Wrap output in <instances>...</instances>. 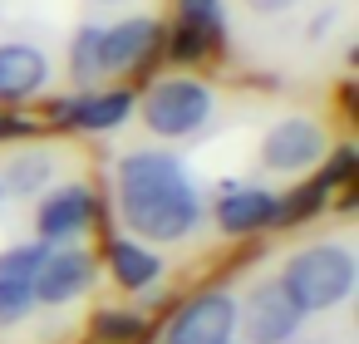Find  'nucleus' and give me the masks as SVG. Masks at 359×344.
<instances>
[{
  "instance_id": "nucleus-7",
  "label": "nucleus",
  "mask_w": 359,
  "mask_h": 344,
  "mask_svg": "<svg viewBox=\"0 0 359 344\" xmlns=\"http://www.w3.org/2000/svg\"><path fill=\"white\" fill-rule=\"evenodd\" d=\"M94 221H99V197L89 182L50 187L35 207V236L45 246H74L84 231H94Z\"/></svg>"
},
{
  "instance_id": "nucleus-16",
  "label": "nucleus",
  "mask_w": 359,
  "mask_h": 344,
  "mask_svg": "<svg viewBox=\"0 0 359 344\" xmlns=\"http://www.w3.org/2000/svg\"><path fill=\"white\" fill-rule=\"evenodd\" d=\"M109 270H114V280H118L123 290H148L153 280H163V256L148 251V246L133 241V236H118V241L109 246Z\"/></svg>"
},
{
  "instance_id": "nucleus-1",
  "label": "nucleus",
  "mask_w": 359,
  "mask_h": 344,
  "mask_svg": "<svg viewBox=\"0 0 359 344\" xmlns=\"http://www.w3.org/2000/svg\"><path fill=\"white\" fill-rule=\"evenodd\" d=\"M114 212L133 231V241L153 246L187 241L207 216L192 172L163 148H128L114 163Z\"/></svg>"
},
{
  "instance_id": "nucleus-19",
  "label": "nucleus",
  "mask_w": 359,
  "mask_h": 344,
  "mask_svg": "<svg viewBox=\"0 0 359 344\" xmlns=\"http://www.w3.org/2000/svg\"><path fill=\"white\" fill-rule=\"evenodd\" d=\"M241 11L256 15V20H276V15L295 11V0H241Z\"/></svg>"
},
{
  "instance_id": "nucleus-14",
  "label": "nucleus",
  "mask_w": 359,
  "mask_h": 344,
  "mask_svg": "<svg viewBox=\"0 0 359 344\" xmlns=\"http://www.w3.org/2000/svg\"><path fill=\"white\" fill-rule=\"evenodd\" d=\"M276 216H280V197L266 187H226L212 202V221L226 236H251L261 226H276Z\"/></svg>"
},
{
  "instance_id": "nucleus-21",
  "label": "nucleus",
  "mask_w": 359,
  "mask_h": 344,
  "mask_svg": "<svg viewBox=\"0 0 359 344\" xmlns=\"http://www.w3.org/2000/svg\"><path fill=\"white\" fill-rule=\"evenodd\" d=\"M89 6H114V11H123V6H143V0H89Z\"/></svg>"
},
{
  "instance_id": "nucleus-9",
  "label": "nucleus",
  "mask_w": 359,
  "mask_h": 344,
  "mask_svg": "<svg viewBox=\"0 0 359 344\" xmlns=\"http://www.w3.org/2000/svg\"><path fill=\"white\" fill-rule=\"evenodd\" d=\"M236 334V300L226 290H197L172 319L163 344H231Z\"/></svg>"
},
{
  "instance_id": "nucleus-18",
  "label": "nucleus",
  "mask_w": 359,
  "mask_h": 344,
  "mask_svg": "<svg viewBox=\"0 0 359 344\" xmlns=\"http://www.w3.org/2000/svg\"><path fill=\"white\" fill-rule=\"evenodd\" d=\"M138 315H118V310H104L99 319H94V329H99V339H109V344H118V339H133L138 334Z\"/></svg>"
},
{
  "instance_id": "nucleus-17",
  "label": "nucleus",
  "mask_w": 359,
  "mask_h": 344,
  "mask_svg": "<svg viewBox=\"0 0 359 344\" xmlns=\"http://www.w3.org/2000/svg\"><path fill=\"white\" fill-rule=\"evenodd\" d=\"M69 84L94 89L99 84V20H84L69 35Z\"/></svg>"
},
{
  "instance_id": "nucleus-11",
  "label": "nucleus",
  "mask_w": 359,
  "mask_h": 344,
  "mask_svg": "<svg viewBox=\"0 0 359 344\" xmlns=\"http://www.w3.org/2000/svg\"><path fill=\"white\" fill-rule=\"evenodd\" d=\"M45 256H50L45 241H25V246L0 251V329L20 324L35 310V270L45 266Z\"/></svg>"
},
{
  "instance_id": "nucleus-5",
  "label": "nucleus",
  "mask_w": 359,
  "mask_h": 344,
  "mask_svg": "<svg viewBox=\"0 0 359 344\" xmlns=\"http://www.w3.org/2000/svg\"><path fill=\"white\" fill-rule=\"evenodd\" d=\"M261 167L276 172V177H305L310 167H320L330 158V128L320 118H305V113H290V118H276L266 133H261Z\"/></svg>"
},
{
  "instance_id": "nucleus-6",
  "label": "nucleus",
  "mask_w": 359,
  "mask_h": 344,
  "mask_svg": "<svg viewBox=\"0 0 359 344\" xmlns=\"http://www.w3.org/2000/svg\"><path fill=\"white\" fill-rule=\"evenodd\" d=\"M300 305L285 295L280 280H256L241 305H236V324H241V339L246 344H290L295 329H300Z\"/></svg>"
},
{
  "instance_id": "nucleus-12",
  "label": "nucleus",
  "mask_w": 359,
  "mask_h": 344,
  "mask_svg": "<svg viewBox=\"0 0 359 344\" xmlns=\"http://www.w3.org/2000/svg\"><path fill=\"white\" fill-rule=\"evenodd\" d=\"M133 104L138 94L128 84H94V89H79L74 104L60 109V123H69L74 133H114L133 118Z\"/></svg>"
},
{
  "instance_id": "nucleus-15",
  "label": "nucleus",
  "mask_w": 359,
  "mask_h": 344,
  "mask_svg": "<svg viewBox=\"0 0 359 344\" xmlns=\"http://www.w3.org/2000/svg\"><path fill=\"white\" fill-rule=\"evenodd\" d=\"M50 182H55V153L50 148H20L0 167V192H11V197H40Z\"/></svg>"
},
{
  "instance_id": "nucleus-4",
  "label": "nucleus",
  "mask_w": 359,
  "mask_h": 344,
  "mask_svg": "<svg viewBox=\"0 0 359 344\" xmlns=\"http://www.w3.org/2000/svg\"><path fill=\"white\" fill-rule=\"evenodd\" d=\"M163 50H168V20L163 15L138 11V15L99 20V84H128Z\"/></svg>"
},
{
  "instance_id": "nucleus-22",
  "label": "nucleus",
  "mask_w": 359,
  "mask_h": 344,
  "mask_svg": "<svg viewBox=\"0 0 359 344\" xmlns=\"http://www.w3.org/2000/svg\"><path fill=\"white\" fill-rule=\"evenodd\" d=\"M0 197H6V192H0Z\"/></svg>"
},
{
  "instance_id": "nucleus-13",
  "label": "nucleus",
  "mask_w": 359,
  "mask_h": 344,
  "mask_svg": "<svg viewBox=\"0 0 359 344\" xmlns=\"http://www.w3.org/2000/svg\"><path fill=\"white\" fill-rule=\"evenodd\" d=\"M94 275H99V266H94V256H89V251H79V246L55 251V246H50L45 266L35 270V305L60 310V305L79 300V295L94 285Z\"/></svg>"
},
{
  "instance_id": "nucleus-8",
  "label": "nucleus",
  "mask_w": 359,
  "mask_h": 344,
  "mask_svg": "<svg viewBox=\"0 0 359 344\" xmlns=\"http://www.w3.org/2000/svg\"><path fill=\"white\" fill-rule=\"evenodd\" d=\"M55 84L50 50L35 40H0V109H20L30 99H45Z\"/></svg>"
},
{
  "instance_id": "nucleus-10",
  "label": "nucleus",
  "mask_w": 359,
  "mask_h": 344,
  "mask_svg": "<svg viewBox=\"0 0 359 344\" xmlns=\"http://www.w3.org/2000/svg\"><path fill=\"white\" fill-rule=\"evenodd\" d=\"M222 30H226V0H172L168 55L172 60H202L222 45Z\"/></svg>"
},
{
  "instance_id": "nucleus-2",
  "label": "nucleus",
  "mask_w": 359,
  "mask_h": 344,
  "mask_svg": "<svg viewBox=\"0 0 359 344\" xmlns=\"http://www.w3.org/2000/svg\"><path fill=\"white\" fill-rule=\"evenodd\" d=\"M276 280L300 305V315H325V310H334V305H344L354 295L359 261H354L349 241H310V246L285 256Z\"/></svg>"
},
{
  "instance_id": "nucleus-20",
  "label": "nucleus",
  "mask_w": 359,
  "mask_h": 344,
  "mask_svg": "<svg viewBox=\"0 0 359 344\" xmlns=\"http://www.w3.org/2000/svg\"><path fill=\"white\" fill-rule=\"evenodd\" d=\"M30 133H35V123H25L20 113H11V109L0 113V143H20V138H30Z\"/></svg>"
},
{
  "instance_id": "nucleus-3",
  "label": "nucleus",
  "mask_w": 359,
  "mask_h": 344,
  "mask_svg": "<svg viewBox=\"0 0 359 344\" xmlns=\"http://www.w3.org/2000/svg\"><path fill=\"white\" fill-rule=\"evenodd\" d=\"M133 113L143 118V128L163 143H177V138H197L212 118H217V89L202 79V74H158L148 84V94L133 104Z\"/></svg>"
}]
</instances>
